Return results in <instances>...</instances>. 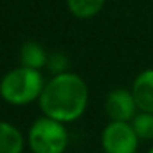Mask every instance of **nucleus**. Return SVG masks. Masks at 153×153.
<instances>
[{
  "label": "nucleus",
  "instance_id": "nucleus-1",
  "mask_svg": "<svg viewBox=\"0 0 153 153\" xmlns=\"http://www.w3.org/2000/svg\"><path fill=\"white\" fill-rule=\"evenodd\" d=\"M43 115L63 123L76 122L84 115L89 104V87L76 73L54 74L41 91L38 99Z\"/></svg>",
  "mask_w": 153,
  "mask_h": 153
},
{
  "label": "nucleus",
  "instance_id": "nucleus-2",
  "mask_svg": "<svg viewBox=\"0 0 153 153\" xmlns=\"http://www.w3.org/2000/svg\"><path fill=\"white\" fill-rule=\"evenodd\" d=\"M43 87L41 71L20 64L0 79V97L10 105H28L40 99Z\"/></svg>",
  "mask_w": 153,
  "mask_h": 153
},
{
  "label": "nucleus",
  "instance_id": "nucleus-3",
  "mask_svg": "<svg viewBox=\"0 0 153 153\" xmlns=\"http://www.w3.org/2000/svg\"><path fill=\"white\" fill-rule=\"evenodd\" d=\"M27 143L31 153H64L69 143L66 123L43 115L28 128Z\"/></svg>",
  "mask_w": 153,
  "mask_h": 153
},
{
  "label": "nucleus",
  "instance_id": "nucleus-4",
  "mask_svg": "<svg viewBox=\"0 0 153 153\" xmlns=\"http://www.w3.org/2000/svg\"><path fill=\"white\" fill-rule=\"evenodd\" d=\"M138 142L140 138L130 122L110 120L100 135L104 153H137Z\"/></svg>",
  "mask_w": 153,
  "mask_h": 153
},
{
  "label": "nucleus",
  "instance_id": "nucleus-5",
  "mask_svg": "<svg viewBox=\"0 0 153 153\" xmlns=\"http://www.w3.org/2000/svg\"><path fill=\"white\" fill-rule=\"evenodd\" d=\"M104 110L107 117L115 122H130L138 112L137 102L133 99V94L130 89H117L110 91L104 100Z\"/></svg>",
  "mask_w": 153,
  "mask_h": 153
},
{
  "label": "nucleus",
  "instance_id": "nucleus-6",
  "mask_svg": "<svg viewBox=\"0 0 153 153\" xmlns=\"http://www.w3.org/2000/svg\"><path fill=\"white\" fill-rule=\"evenodd\" d=\"M130 91L133 94L138 110L153 112V68L142 71L133 79Z\"/></svg>",
  "mask_w": 153,
  "mask_h": 153
},
{
  "label": "nucleus",
  "instance_id": "nucleus-7",
  "mask_svg": "<svg viewBox=\"0 0 153 153\" xmlns=\"http://www.w3.org/2000/svg\"><path fill=\"white\" fill-rule=\"evenodd\" d=\"M25 137L13 123L0 120V153H23Z\"/></svg>",
  "mask_w": 153,
  "mask_h": 153
},
{
  "label": "nucleus",
  "instance_id": "nucleus-8",
  "mask_svg": "<svg viewBox=\"0 0 153 153\" xmlns=\"http://www.w3.org/2000/svg\"><path fill=\"white\" fill-rule=\"evenodd\" d=\"M48 56L43 46L36 41H27L22 45L20 48V64L27 68H33V69H43L48 63Z\"/></svg>",
  "mask_w": 153,
  "mask_h": 153
},
{
  "label": "nucleus",
  "instance_id": "nucleus-9",
  "mask_svg": "<svg viewBox=\"0 0 153 153\" xmlns=\"http://www.w3.org/2000/svg\"><path fill=\"white\" fill-rule=\"evenodd\" d=\"M107 0H66L68 10L73 17L89 20L100 13Z\"/></svg>",
  "mask_w": 153,
  "mask_h": 153
},
{
  "label": "nucleus",
  "instance_id": "nucleus-10",
  "mask_svg": "<svg viewBox=\"0 0 153 153\" xmlns=\"http://www.w3.org/2000/svg\"><path fill=\"white\" fill-rule=\"evenodd\" d=\"M133 130L140 140H152L153 138V112H145L138 110L132 120Z\"/></svg>",
  "mask_w": 153,
  "mask_h": 153
},
{
  "label": "nucleus",
  "instance_id": "nucleus-11",
  "mask_svg": "<svg viewBox=\"0 0 153 153\" xmlns=\"http://www.w3.org/2000/svg\"><path fill=\"white\" fill-rule=\"evenodd\" d=\"M68 64H69V61H68L66 54H63V53H51L50 56H48L46 68L53 73V76H54V74L66 73Z\"/></svg>",
  "mask_w": 153,
  "mask_h": 153
},
{
  "label": "nucleus",
  "instance_id": "nucleus-12",
  "mask_svg": "<svg viewBox=\"0 0 153 153\" xmlns=\"http://www.w3.org/2000/svg\"><path fill=\"white\" fill-rule=\"evenodd\" d=\"M146 153H153V146H152V148H150V150H148V152H146Z\"/></svg>",
  "mask_w": 153,
  "mask_h": 153
},
{
  "label": "nucleus",
  "instance_id": "nucleus-13",
  "mask_svg": "<svg viewBox=\"0 0 153 153\" xmlns=\"http://www.w3.org/2000/svg\"><path fill=\"white\" fill-rule=\"evenodd\" d=\"M74 153H79V152H74Z\"/></svg>",
  "mask_w": 153,
  "mask_h": 153
}]
</instances>
